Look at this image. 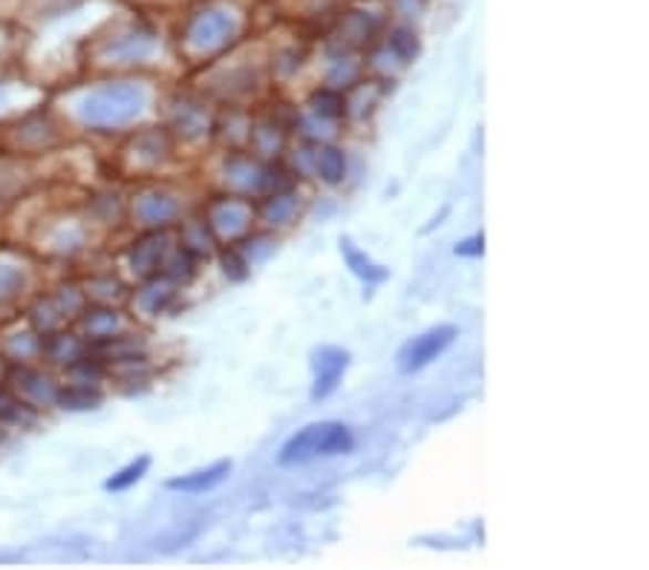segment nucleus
Here are the masks:
<instances>
[{
	"label": "nucleus",
	"mask_w": 649,
	"mask_h": 570,
	"mask_svg": "<svg viewBox=\"0 0 649 570\" xmlns=\"http://www.w3.org/2000/svg\"><path fill=\"white\" fill-rule=\"evenodd\" d=\"M456 253H460V257H476V253H482V237H471L465 239V242H460V246H456Z\"/></svg>",
	"instance_id": "obj_20"
},
{
	"label": "nucleus",
	"mask_w": 649,
	"mask_h": 570,
	"mask_svg": "<svg viewBox=\"0 0 649 570\" xmlns=\"http://www.w3.org/2000/svg\"><path fill=\"white\" fill-rule=\"evenodd\" d=\"M55 401H59L64 410L84 412V410H95V406L102 404V392L90 390L87 383H79V386H66V390L55 392Z\"/></svg>",
	"instance_id": "obj_8"
},
{
	"label": "nucleus",
	"mask_w": 649,
	"mask_h": 570,
	"mask_svg": "<svg viewBox=\"0 0 649 570\" xmlns=\"http://www.w3.org/2000/svg\"><path fill=\"white\" fill-rule=\"evenodd\" d=\"M21 289H23L21 271H18V268L0 266V303H3V300H12V297H16Z\"/></svg>",
	"instance_id": "obj_14"
},
{
	"label": "nucleus",
	"mask_w": 649,
	"mask_h": 570,
	"mask_svg": "<svg viewBox=\"0 0 649 570\" xmlns=\"http://www.w3.org/2000/svg\"><path fill=\"white\" fill-rule=\"evenodd\" d=\"M136 214H140V217L151 225L168 222V219L176 214V203L174 199H168V196L151 194V196H145L140 205H136Z\"/></svg>",
	"instance_id": "obj_9"
},
{
	"label": "nucleus",
	"mask_w": 649,
	"mask_h": 570,
	"mask_svg": "<svg viewBox=\"0 0 649 570\" xmlns=\"http://www.w3.org/2000/svg\"><path fill=\"white\" fill-rule=\"evenodd\" d=\"M231 32V21H228L223 12H208V15H199L190 27L188 38L190 44L199 46V50H212V46H219Z\"/></svg>",
	"instance_id": "obj_5"
},
{
	"label": "nucleus",
	"mask_w": 649,
	"mask_h": 570,
	"mask_svg": "<svg viewBox=\"0 0 649 570\" xmlns=\"http://www.w3.org/2000/svg\"><path fill=\"white\" fill-rule=\"evenodd\" d=\"M27 395H32L35 401H47V397H55V392H52L50 381H47L44 375H38V372H23L21 375V383H18Z\"/></svg>",
	"instance_id": "obj_13"
},
{
	"label": "nucleus",
	"mask_w": 649,
	"mask_h": 570,
	"mask_svg": "<svg viewBox=\"0 0 649 570\" xmlns=\"http://www.w3.org/2000/svg\"><path fill=\"white\" fill-rule=\"evenodd\" d=\"M312 104H315V113H321V116H327V118H338L343 113L341 95H336V93L315 95Z\"/></svg>",
	"instance_id": "obj_15"
},
{
	"label": "nucleus",
	"mask_w": 649,
	"mask_h": 570,
	"mask_svg": "<svg viewBox=\"0 0 649 570\" xmlns=\"http://www.w3.org/2000/svg\"><path fill=\"white\" fill-rule=\"evenodd\" d=\"M147 467H151V458H147V455H142L140 462H131L124 469H119L116 476L107 478V484H104V487H107V490H113V493L127 490V487H133V484L140 481L142 476H145Z\"/></svg>",
	"instance_id": "obj_10"
},
{
	"label": "nucleus",
	"mask_w": 649,
	"mask_h": 570,
	"mask_svg": "<svg viewBox=\"0 0 649 570\" xmlns=\"http://www.w3.org/2000/svg\"><path fill=\"white\" fill-rule=\"evenodd\" d=\"M393 46L402 59H413V55H416V41L410 38V32H399V35L393 38Z\"/></svg>",
	"instance_id": "obj_18"
},
{
	"label": "nucleus",
	"mask_w": 649,
	"mask_h": 570,
	"mask_svg": "<svg viewBox=\"0 0 649 570\" xmlns=\"http://www.w3.org/2000/svg\"><path fill=\"white\" fill-rule=\"evenodd\" d=\"M147 104V95L140 84H107L99 87L81 102L79 116L81 122L99 131L107 127H122L140 116Z\"/></svg>",
	"instance_id": "obj_1"
},
{
	"label": "nucleus",
	"mask_w": 649,
	"mask_h": 570,
	"mask_svg": "<svg viewBox=\"0 0 649 570\" xmlns=\"http://www.w3.org/2000/svg\"><path fill=\"white\" fill-rule=\"evenodd\" d=\"M228 469H231V462H217L212 464V467L188 473V476L171 478L168 487L171 490H183V493H205V490H212V487H217V484L228 476Z\"/></svg>",
	"instance_id": "obj_6"
},
{
	"label": "nucleus",
	"mask_w": 649,
	"mask_h": 570,
	"mask_svg": "<svg viewBox=\"0 0 649 570\" xmlns=\"http://www.w3.org/2000/svg\"><path fill=\"white\" fill-rule=\"evenodd\" d=\"M453 338H456L453 325H436L431 332L419 334L410 343H404V349L399 352V369L402 372H419V369H424L431 361H436L439 354L451 346Z\"/></svg>",
	"instance_id": "obj_3"
},
{
	"label": "nucleus",
	"mask_w": 649,
	"mask_h": 570,
	"mask_svg": "<svg viewBox=\"0 0 649 570\" xmlns=\"http://www.w3.org/2000/svg\"><path fill=\"white\" fill-rule=\"evenodd\" d=\"M350 363V354L343 352V349L336 346H323L315 352V386L312 395L315 397H327L329 392L336 390L338 381H341L343 369Z\"/></svg>",
	"instance_id": "obj_4"
},
{
	"label": "nucleus",
	"mask_w": 649,
	"mask_h": 570,
	"mask_svg": "<svg viewBox=\"0 0 649 570\" xmlns=\"http://www.w3.org/2000/svg\"><path fill=\"white\" fill-rule=\"evenodd\" d=\"M21 406L18 401H12V397H0V418H12L18 421L21 418Z\"/></svg>",
	"instance_id": "obj_19"
},
{
	"label": "nucleus",
	"mask_w": 649,
	"mask_h": 570,
	"mask_svg": "<svg viewBox=\"0 0 649 570\" xmlns=\"http://www.w3.org/2000/svg\"><path fill=\"white\" fill-rule=\"evenodd\" d=\"M318 170H321V176L329 182V185H336V182H341L343 170H347L343 153L336 151V147H327V151L321 153V159H318Z\"/></svg>",
	"instance_id": "obj_11"
},
{
	"label": "nucleus",
	"mask_w": 649,
	"mask_h": 570,
	"mask_svg": "<svg viewBox=\"0 0 649 570\" xmlns=\"http://www.w3.org/2000/svg\"><path fill=\"white\" fill-rule=\"evenodd\" d=\"M341 251H343V260H347V266L352 268V274H358L361 280L367 282H381L387 277V271L381 266H375V262L367 257V253L358 251L356 246H352L350 239H341Z\"/></svg>",
	"instance_id": "obj_7"
},
{
	"label": "nucleus",
	"mask_w": 649,
	"mask_h": 570,
	"mask_svg": "<svg viewBox=\"0 0 649 570\" xmlns=\"http://www.w3.org/2000/svg\"><path fill=\"white\" fill-rule=\"evenodd\" d=\"M352 447H356V438L350 429L336 421H327V424L307 426L286 441L280 449V464H307L318 455H343Z\"/></svg>",
	"instance_id": "obj_2"
},
{
	"label": "nucleus",
	"mask_w": 649,
	"mask_h": 570,
	"mask_svg": "<svg viewBox=\"0 0 649 570\" xmlns=\"http://www.w3.org/2000/svg\"><path fill=\"white\" fill-rule=\"evenodd\" d=\"M162 242L159 239H145L142 246H136V251H133V266L142 268V271H151V268L159 266V257H162Z\"/></svg>",
	"instance_id": "obj_12"
},
{
	"label": "nucleus",
	"mask_w": 649,
	"mask_h": 570,
	"mask_svg": "<svg viewBox=\"0 0 649 570\" xmlns=\"http://www.w3.org/2000/svg\"><path fill=\"white\" fill-rule=\"evenodd\" d=\"M84 323H87L90 332L107 334L113 332V325H116V311H93V314L84 318Z\"/></svg>",
	"instance_id": "obj_17"
},
{
	"label": "nucleus",
	"mask_w": 649,
	"mask_h": 570,
	"mask_svg": "<svg viewBox=\"0 0 649 570\" xmlns=\"http://www.w3.org/2000/svg\"><path fill=\"white\" fill-rule=\"evenodd\" d=\"M47 352H50L55 361H73L75 354H79V343H75L73 338H64V334H59V338L52 340L50 346H47Z\"/></svg>",
	"instance_id": "obj_16"
}]
</instances>
